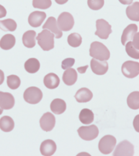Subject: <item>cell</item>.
Here are the masks:
<instances>
[{
	"label": "cell",
	"mask_w": 139,
	"mask_h": 156,
	"mask_svg": "<svg viewBox=\"0 0 139 156\" xmlns=\"http://www.w3.org/2000/svg\"><path fill=\"white\" fill-rule=\"evenodd\" d=\"M90 55L99 61H108L110 57V53L103 43L95 41L90 45Z\"/></svg>",
	"instance_id": "1"
},
{
	"label": "cell",
	"mask_w": 139,
	"mask_h": 156,
	"mask_svg": "<svg viewBox=\"0 0 139 156\" xmlns=\"http://www.w3.org/2000/svg\"><path fill=\"white\" fill-rule=\"evenodd\" d=\"M54 34L47 29H44L35 37L38 45L44 51H51L54 48Z\"/></svg>",
	"instance_id": "2"
},
{
	"label": "cell",
	"mask_w": 139,
	"mask_h": 156,
	"mask_svg": "<svg viewBox=\"0 0 139 156\" xmlns=\"http://www.w3.org/2000/svg\"><path fill=\"white\" fill-rule=\"evenodd\" d=\"M116 143V138L114 136L110 135L104 136L99 142V150L104 155H108L115 149Z\"/></svg>",
	"instance_id": "3"
},
{
	"label": "cell",
	"mask_w": 139,
	"mask_h": 156,
	"mask_svg": "<svg viewBox=\"0 0 139 156\" xmlns=\"http://www.w3.org/2000/svg\"><path fill=\"white\" fill-rule=\"evenodd\" d=\"M23 98L27 103L31 105H36L41 101L43 98V93L39 88L31 87L25 91Z\"/></svg>",
	"instance_id": "4"
},
{
	"label": "cell",
	"mask_w": 139,
	"mask_h": 156,
	"mask_svg": "<svg viewBox=\"0 0 139 156\" xmlns=\"http://www.w3.org/2000/svg\"><path fill=\"white\" fill-rule=\"evenodd\" d=\"M77 133L82 140L86 141L93 140L99 135L98 127L96 125L82 126L77 129Z\"/></svg>",
	"instance_id": "5"
},
{
	"label": "cell",
	"mask_w": 139,
	"mask_h": 156,
	"mask_svg": "<svg viewBox=\"0 0 139 156\" xmlns=\"http://www.w3.org/2000/svg\"><path fill=\"white\" fill-rule=\"evenodd\" d=\"M57 25L58 28L61 31H69L73 28L74 25V19L71 14L64 12L58 16L57 20Z\"/></svg>",
	"instance_id": "6"
},
{
	"label": "cell",
	"mask_w": 139,
	"mask_h": 156,
	"mask_svg": "<svg viewBox=\"0 0 139 156\" xmlns=\"http://www.w3.org/2000/svg\"><path fill=\"white\" fill-rule=\"evenodd\" d=\"M123 74L128 79H134L139 74V63L132 61H126L122 65Z\"/></svg>",
	"instance_id": "7"
},
{
	"label": "cell",
	"mask_w": 139,
	"mask_h": 156,
	"mask_svg": "<svg viewBox=\"0 0 139 156\" xmlns=\"http://www.w3.org/2000/svg\"><path fill=\"white\" fill-rule=\"evenodd\" d=\"M96 28L95 35L101 39L107 40L112 33L111 25L103 19L97 20L96 21Z\"/></svg>",
	"instance_id": "8"
},
{
	"label": "cell",
	"mask_w": 139,
	"mask_h": 156,
	"mask_svg": "<svg viewBox=\"0 0 139 156\" xmlns=\"http://www.w3.org/2000/svg\"><path fill=\"white\" fill-rule=\"evenodd\" d=\"M134 155V145L128 140L120 142L117 145L113 155H128L131 156Z\"/></svg>",
	"instance_id": "9"
},
{
	"label": "cell",
	"mask_w": 139,
	"mask_h": 156,
	"mask_svg": "<svg viewBox=\"0 0 139 156\" xmlns=\"http://www.w3.org/2000/svg\"><path fill=\"white\" fill-rule=\"evenodd\" d=\"M56 125V118L53 114L46 112L40 119L41 129L46 132H50L53 129Z\"/></svg>",
	"instance_id": "10"
},
{
	"label": "cell",
	"mask_w": 139,
	"mask_h": 156,
	"mask_svg": "<svg viewBox=\"0 0 139 156\" xmlns=\"http://www.w3.org/2000/svg\"><path fill=\"white\" fill-rule=\"evenodd\" d=\"M90 65L92 72L96 75H104L108 71V63L106 61H99L95 58H92L90 62Z\"/></svg>",
	"instance_id": "11"
},
{
	"label": "cell",
	"mask_w": 139,
	"mask_h": 156,
	"mask_svg": "<svg viewBox=\"0 0 139 156\" xmlns=\"http://www.w3.org/2000/svg\"><path fill=\"white\" fill-rule=\"evenodd\" d=\"M43 29H47L49 31H51L52 33L54 34V36L57 39L61 38L63 35L62 31L58 28L57 25V21L56 18L53 17H48V19L46 20V23L43 26Z\"/></svg>",
	"instance_id": "12"
},
{
	"label": "cell",
	"mask_w": 139,
	"mask_h": 156,
	"mask_svg": "<svg viewBox=\"0 0 139 156\" xmlns=\"http://www.w3.org/2000/svg\"><path fill=\"white\" fill-rule=\"evenodd\" d=\"M46 17V14L44 12H33L28 17V23L33 27H38L41 25Z\"/></svg>",
	"instance_id": "13"
},
{
	"label": "cell",
	"mask_w": 139,
	"mask_h": 156,
	"mask_svg": "<svg viewBox=\"0 0 139 156\" xmlns=\"http://www.w3.org/2000/svg\"><path fill=\"white\" fill-rule=\"evenodd\" d=\"M15 103V98L10 93L0 91V107L3 110L11 109Z\"/></svg>",
	"instance_id": "14"
},
{
	"label": "cell",
	"mask_w": 139,
	"mask_h": 156,
	"mask_svg": "<svg viewBox=\"0 0 139 156\" xmlns=\"http://www.w3.org/2000/svg\"><path fill=\"white\" fill-rule=\"evenodd\" d=\"M138 31V26L136 24H130L124 29L123 33L121 36V43L123 45L128 41H132L135 34Z\"/></svg>",
	"instance_id": "15"
},
{
	"label": "cell",
	"mask_w": 139,
	"mask_h": 156,
	"mask_svg": "<svg viewBox=\"0 0 139 156\" xmlns=\"http://www.w3.org/2000/svg\"><path fill=\"white\" fill-rule=\"evenodd\" d=\"M56 148L57 147H56L55 142L52 140H46L41 143L40 151L43 155L50 156L53 155L56 153Z\"/></svg>",
	"instance_id": "16"
},
{
	"label": "cell",
	"mask_w": 139,
	"mask_h": 156,
	"mask_svg": "<svg viewBox=\"0 0 139 156\" xmlns=\"http://www.w3.org/2000/svg\"><path fill=\"white\" fill-rule=\"evenodd\" d=\"M75 99L79 103H86L91 101L93 97V94L87 88H82L76 91Z\"/></svg>",
	"instance_id": "17"
},
{
	"label": "cell",
	"mask_w": 139,
	"mask_h": 156,
	"mask_svg": "<svg viewBox=\"0 0 139 156\" xmlns=\"http://www.w3.org/2000/svg\"><path fill=\"white\" fill-rule=\"evenodd\" d=\"M43 83L49 89H56L60 83L59 77L53 73H48L43 79Z\"/></svg>",
	"instance_id": "18"
},
{
	"label": "cell",
	"mask_w": 139,
	"mask_h": 156,
	"mask_svg": "<svg viewBox=\"0 0 139 156\" xmlns=\"http://www.w3.org/2000/svg\"><path fill=\"white\" fill-rule=\"evenodd\" d=\"M50 107L52 112L55 115H61L66 111V104L63 99H55L51 101Z\"/></svg>",
	"instance_id": "19"
},
{
	"label": "cell",
	"mask_w": 139,
	"mask_h": 156,
	"mask_svg": "<svg viewBox=\"0 0 139 156\" xmlns=\"http://www.w3.org/2000/svg\"><path fill=\"white\" fill-rule=\"evenodd\" d=\"M64 83L67 86H72L77 81V73L73 69H66L62 76Z\"/></svg>",
	"instance_id": "20"
},
{
	"label": "cell",
	"mask_w": 139,
	"mask_h": 156,
	"mask_svg": "<svg viewBox=\"0 0 139 156\" xmlns=\"http://www.w3.org/2000/svg\"><path fill=\"white\" fill-rule=\"evenodd\" d=\"M139 2H136L132 5H129L126 8V15L130 20L139 21Z\"/></svg>",
	"instance_id": "21"
},
{
	"label": "cell",
	"mask_w": 139,
	"mask_h": 156,
	"mask_svg": "<svg viewBox=\"0 0 139 156\" xmlns=\"http://www.w3.org/2000/svg\"><path fill=\"white\" fill-rule=\"evenodd\" d=\"M16 43L15 37L11 34H7L2 37L0 41V48L2 49L8 51L15 46Z\"/></svg>",
	"instance_id": "22"
},
{
	"label": "cell",
	"mask_w": 139,
	"mask_h": 156,
	"mask_svg": "<svg viewBox=\"0 0 139 156\" xmlns=\"http://www.w3.org/2000/svg\"><path fill=\"white\" fill-rule=\"evenodd\" d=\"M36 33L34 30H28L23 35V43L26 48H32L35 46Z\"/></svg>",
	"instance_id": "23"
},
{
	"label": "cell",
	"mask_w": 139,
	"mask_h": 156,
	"mask_svg": "<svg viewBox=\"0 0 139 156\" xmlns=\"http://www.w3.org/2000/svg\"><path fill=\"white\" fill-rule=\"evenodd\" d=\"M15 127V122L13 118L9 116H4L0 119V129L5 133L11 132Z\"/></svg>",
	"instance_id": "24"
},
{
	"label": "cell",
	"mask_w": 139,
	"mask_h": 156,
	"mask_svg": "<svg viewBox=\"0 0 139 156\" xmlns=\"http://www.w3.org/2000/svg\"><path fill=\"white\" fill-rule=\"evenodd\" d=\"M41 67V63L38 59L31 58L25 63V71L29 73H35L39 71Z\"/></svg>",
	"instance_id": "25"
},
{
	"label": "cell",
	"mask_w": 139,
	"mask_h": 156,
	"mask_svg": "<svg viewBox=\"0 0 139 156\" xmlns=\"http://www.w3.org/2000/svg\"><path fill=\"white\" fill-rule=\"evenodd\" d=\"M79 118V120L82 124L90 125L94 121V113L92 112V110L85 108V109H82V111L80 112Z\"/></svg>",
	"instance_id": "26"
},
{
	"label": "cell",
	"mask_w": 139,
	"mask_h": 156,
	"mask_svg": "<svg viewBox=\"0 0 139 156\" xmlns=\"http://www.w3.org/2000/svg\"><path fill=\"white\" fill-rule=\"evenodd\" d=\"M127 104L130 109L136 110L139 109V91L130 93L127 98Z\"/></svg>",
	"instance_id": "27"
},
{
	"label": "cell",
	"mask_w": 139,
	"mask_h": 156,
	"mask_svg": "<svg viewBox=\"0 0 139 156\" xmlns=\"http://www.w3.org/2000/svg\"><path fill=\"white\" fill-rule=\"evenodd\" d=\"M17 23L13 19H6L5 20H0V29L3 31H15L17 29Z\"/></svg>",
	"instance_id": "28"
},
{
	"label": "cell",
	"mask_w": 139,
	"mask_h": 156,
	"mask_svg": "<svg viewBox=\"0 0 139 156\" xmlns=\"http://www.w3.org/2000/svg\"><path fill=\"white\" fill-rule=\"evenodd\" d=\"M67 41L70 46L73 48H77L81 45L82 43V37L79 34L74 33L70 34L68 36Z\"/></svg>",
	"instance_id": "29"
},
{
	"label": "cell",
	"mask_w": 139,
	"mask_h": 156,
	"mask_svg": "<svg viewBox=\"0 0 139 156\" xmlns=\"http://www.w3.org/2000/svg\"><path fill=\"white\" fill-rule=\"evenodd\" d=\"M7 86L9 87V89L15 90L19 88L20 86L21 81L20 79L16 75H10L7 76Z\"/></svg>",
	"instance_id": "30"
},
{
	"label": "cell",
	"mask_w": 139,
	"mask_h": 156,
	"mask_svg": "<svg viewBox=\"0 0 139 156\" xmlns=\"http://www.w3.org/2000/svg\"><path fill=\"white\" fill-rule=\"evenodd\" d=\"M126 51L128 55L130 58L135 59H139V53L138 50L135 48V47L133 45L131 41H128L126 43Z\"/></svg>",
	"instance_id": "31"
},
{
	"label": "cell",
	"mask_w": 139,
	"mask_h": 156,
	"mask_svg": "<svg viewBox=\"0 0 139 156\" xmlns=\"http://www.w3.org/2000/svg\"><path fill=\"white\" fill-rule=\"evenodd\" d=\"M52 5L51 0H33V6L34 8L41 9H48Z\"/></svg>",
	"instance_id": "32"
},
{
	"label": "cell",
	"mask_w": 139,
	"mask_h": 156,
	"mask_svg": "<svg viewBox=\"0 0 139 156\" xmlns=\"http://www.w3.org/2000/svg\"><path fill=\"white\" fill-rule=\"evenodd\" d=\"M89 7L92 10H99L104 5V0H87Z\"/></svg>",
	"instance_id": "33"
},
{
	"label": "cell",
	"mask_w": 139,
	"mask_h": 156,
	"mask_svg": "<svg viewBox=\"0 0 139 156\" xmlns=\"http://www.w3.org/2000/svg\"><path fill=\"white\" fill-rule=\"evenodd\" d=\"M74 63H75V60L72 58H68L64 59L61 63L62 69L64 70L70 69L74 65Z\"/></svg>",
	"instance_id": "34"
},
{
	"label": "cell",
	"mask_w": 139,
	"mask_h": 156,
	"mask_svg": "<svg viewBox=\"0 0 139 156\" xmlns=\"http://www.w3.org/2000/svg\"><path fill=\"white\" fill-rule=\"evenodd\" d=\"M7 15V10L4 6L0 5V18L5 17Z\"/></svg>",
	"instance_id": "35"
},
{
	"label": "cell",
	"mask_w": 139,
	"mask_h": 156,
	"mask_svg": "<svg viewBox=\"0 0 139 156\" xmlns=\"http://www.w3.org/2000/svg\"><path fill=\"white\" fill-rule=\"evenodd\" d=\"M87 69H88V65H86L85 66L79 67L77 69V71H78L79 73H84Z\"/></svg>",
	"instance_id": "36"
},
{
	"label": "cell",
	"mask_w": 139,
	"mask_h": 156,
	"mask_svg": "<svg viewBox=\"0 0 139 156\" xmlns=\"http://www.w3.org/2000/svg\"><path fill=\"white\" fill-rule=\"evenodd\" d=\"M137 120H138V116H136V118H135L134 122V125L135 129H136V130L138 133V122H137Z\"/></svg>",
	"instance_id": "37"
},
{
	"label": "cell",
	"mask_w": 139,
	"mask_h": 156,
	"mask_svg": "<svg viewBox=\"0 0 139 156\" xmlns=\"http://www.w3.org/2000/svg\"><path fill=\"white\" fill-rule=\"evenodd\" d=\"M133 1H134V0H119V2L124 5H131Z\"/></svg>",
	"instance_id": "38"
},
{
	"label": "cell",
	"mask_w": 139,
	"mask_h": 156,
	"mask_svg": "<svg viewBox=\"0 0 139 156\" xmlns=\"http://www.w3.org/2000/svg\"><path fill=\"white\" fill-rule=\"evenodd\" d=\"M4 81H5V73L0 69V85L2 84Z\"/></svg>",
	"instance_id": "39"
},
{
	"label": "cell",
	"mask_w": 139,
	"mask_h": 156,
	"mask_svg": "<svg viewBox=\"0 0 139 156\" xmlns=\"http://www.w3.org/2000/svg\"><path fill=\"white\" fill-rule=\"evenodd\" d=\"M68 0H55V2L58 5H64V4H66Z\"/></svg>",
	"instance_id": "40"
},
{
	"label": "cell",
	"mask_w": 139,
	"mask_h": 156,
	"mask_svg": "<svg viewBox=\"0 0 139 156\" xmlns=\"http://www.w3.org/2000/svg\"><path fill=\"white\" fill-rule=\"evenodd\" d=\"M2 112H3V109H2L1 107H0V115H1L2 114Z\"/></svg>",
	"instance_id": "41"
}]
</instances>
